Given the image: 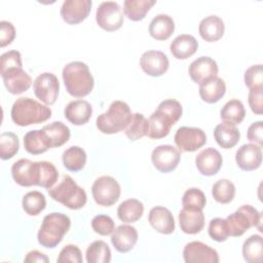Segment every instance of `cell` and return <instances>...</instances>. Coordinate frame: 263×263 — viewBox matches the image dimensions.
Here are the masks:
<instances>
[{
  "instance_id": "c3c4849f",
  "label": "cell",
  "mask_w": 263,
  "mask_h": 263,
  "mask_svg": "<svg viewBox=\"0 0 263 263\" xmlns=\"http://www.w3.org/2000/svg\"><path fill=\"white\" fill-rule=\"evenodd\" d=\"M58 262H72V263H81L82 255L80 249L75 245L65 246L58 257Z\"/></svg>"
},
{
  "instance_id": "d6a6232c",
  "label": "cell",
  "mask_w": 263,
  "mask_h": 263,
  "mask_svg": "<svg viewBox=\"0 0 263 263\" xmlns=\"http://www.w3.org/2000/svg\"><path fill=\"white\" fill-rule=\"evenodd\" d=\"M155 3V0H125L123 2V12L128 20L139 22L145 18Z\"/></svg>"
},
{
  "instance_id": "ffe728a7",
  "label": "cell",
  "mask_w": 263,
  "mask_h": 263,
  "mask_svg": "<svg viewBox=\"0 0 263 263\" xmlns=\"http://www.w3.org/2000/svg\"><path fill=\"white\" fill-rule=\"evenodd\" d=\"M138 241V231L134 226L122 224L114 229L111 235V242L119 253L129 252Z\"/></svg>"
},
{
  "instance_id": "e0dca14e",
  "label": "cell",
  "mask_w": 263,
  "mask_h": 263,
  "mask_svg": "<svg viewBox=\"0 0 263 263\" xmlns=\"http://www.w3.org/2000/svg\"><path fill=\"white\" fill-rule=\"evenodd\" d=\"M5 88L11 95H21L32 85V78L23 68H11L1 73Z\"/></svg>"
},
{
  "instance_id": "7bdbcfd3",
  "label": "cell",
  "mask_w": 263,
  "mask_h": 263,
  "mask_svg": "<svg viewBox=\"0 0 263 263\" xmlns=\"http://www.w3.org/2000/svg\"><path fill=\"white\" fill-rule=\"evenodd\" d=\"M245 84L249 89L263 88V68L261 64L248 68L243 75Z\"/></svg>"
},
{
  "instance_id": "5bb4252c",
  "label": "cell",
  "mask_w": 263,
  "mask_h": 263,
  "mask_svg": "<svg viewBox=\"0 0 263 263\" xmlns=\"http://www.w3.org/2000/svg\"><path fill=\"white\" fill-rule=\"evenodd\" d=\"M91 0H66L61 7V16L69 25L83 22L91 10Z\"/></svg>"
},
{
  "instance_id": "9c48e42d",
  "label": "cell",
  "mask_w": 263,
  "mask_h": 263,
  "mask_svg": "<svg viewBox=\"0 0 263 263\" xmlns=\"http://www.w3.org/2000/svg\"><path fill=\"white\" fill-rule=\"evenodd\" d=\"M96 22L100 28L107 32H113L123 25V13L117 2L104 1L96 11Z\"/></svg>"
},
{
  "instance_id": "8fae6325",
  "label": "cell",
  "mask_w": 263,
  "mask_h": 263,
  "mask_svg": "<svg viewBox=\"0 0 263 263\" xmlns=\"http://www.w3.org/2000/svg\"><path fill=\"white\" fill-rule=\"evenodd\" d=\"M33 87L36 98L43 102L45 105L50 106L55 103L59 97L60 82L54 74L50 72H44L38 75L34 81Z\"/></svg>"
},
{
  "instance_id": "5b68a950",
  "label": "cell",
  "mask_w": 263,
  "mask_h": 263,
  "mask_svg": "<svg viewBox=\"0 0 263 263\" xmlns=\"http://www.w3.org/2000/svg\"><path fill=\"white\" fill-rule=\"evenodd\" d=\"M48 194L53 200L70 210H80L87 201L85 190L69 175L62 176L61 181L48 189Z\"/></svg>"
},
{
  "instance_id": "7dc6e473",
  "label": "cell",
  "mask_w": 263,
  "mask_h": 263,
  "mask_svg": "<svg viewBox=\"0 0 263 263\" xmlns=\"http://www.w3.org/2000/svg\"><path fill=\"white\" fill-rule=\"evenodd\" d=\"M11 68H23L22 55L17 50H9L0 57V73Z\"/></svg>"
},
{
  "instance_id": "d6986e66",
  "label": "cell",
  "mask_w": 263,
  "mask_h": 263,
  "mask_svg": "<svg viewBox=\"0 0 263 263\" xmlns=\"http://www.w3.org/2000/svg\"><path fill=\"white\" fill-rule=\"evenodd\" d=\"M223 163V158L220 152L215 148H205L201 150L195 157V165L202 176L216 175Z\"/></svg>"
},
{
  "instance_id": "60d3db41",
  "label": "cell",
  "mask_w": 263,
  "mask_h": 263,
  "mask_svg": "<svg viewBox=\"0 0 263 263\" xmlns=\"http://www.w3.org/2000/svg\"><path fill=\"white\" fill-rule=\"evenodd\" d=\"M20 148L18 138L11 132H4L0 135V157L3 160L12 158Z\"/></svg>"
},
{
  "instance_id": "d590c367",
  "label": "cell",
  "mask_w": 263,
  "mask_h": 263,
  "mask_svg": "<svg viewBox=\"0 0 263 263\" xmlns=\"http://www.w3.org/2000/svg\"><path fill=\"white\" fill-rule=\"evenodd\" d=\"M246 116V109L243 104L236 99L228 101L220 111V117L223 121L232 123L234 125L239 124Z\"/></svg>"
},
{
  "instance_id": "30bf717a",
  "label": "cell",
  "mask_w": 263,
  "mask_h": 263,
  "mask_svg": "<svg viewBox=\"0 0 263 263\" xmlns=\"http://www.w3.org/2000/svg\"><path fill=\"white\" fill-rule=\"evenodd\" d=\"M175 144L181 152H194L206 143V136L201 128L181 126L174 137Z\"/></svg>"
},
{
  "instance_id": "4fadbf2b",
  "label": "cell",
  "mask_w": 263,
  "mask_h": 263,
  "mask_svg": "<svg viewBox=\"0 0 263 263\" xmlns=\"http://www.w3.org/2000/svg\"><path fill=\"white\" fill-rule=\"evenodd\" d=\"M183 258L186 263H218L220 260L216 250L196 240L184 247Z\"/></svg>"
},
{
  "instance_id": "7c38bea8",
  "label": "cell",
  "mask_w": 263,
  "mask_h": 263,
  "mask_svg": "<svg viewBox=\"0 0 263 263\" xmlns=\"http://www.w3.org/2000/svg\"><path fill=\"white\" fill-rule=\"evenodd\" d=\"M180 158V151L172 145H159L151 153V161L154 167L164 174L174 171L178 166Z\"/></svg>"
},
{
  "instance_id": "ab89813d",
  "label": "cell",
  "mask_w": 263,
  "mask_h": 263,
  "mask_svg": "<svg viewBox=\"0 0 263 263\" xmlns=\"http://www.w3.org/2000/svg\"><path fill=\"white\" fill-rule=\"evenodd\" d=\"M148 119L141 113H134L127 127L124 129L126 137L130 141H137L147 135Z\"/></svg>"
},
{
  "instance_id": "6da1fadb",
  "label": "cell",
  "mask_w": 263,
  "mask_h": 263,
  "mask_svg": "<svg viewBox=\"0 0 263 263\" xmlns=\"http://www.w3.org/2000/svg\"><path fill=\"white\" fill-rule=\"evenodd\" d=\"M62 76L66 90L72 97H86L93 88V77L88 66L83 62L75 61L67 64L63 69Z\"/></svg>"
},
{
  "instance_id": "52a82bcc",
  "label": "cell",
  "mask_w": 263,
  "mask_h": 263,
  "mask_svg": "<svg viewBox=\"0 0 263 263\" xmlns=\"http://www.w3.org/2000/svg\"><path fill=\"white\" fill-rule=\"evenodd\" d=\"M91 193L99 205L111 206L119 199L121 188L113 177L101 176L95 180L91 186Z\"/></svg>"
},
{
  "instance_id": "4316f807",
  "label": "cell",
  "mask_w": 263,
  "mask_h": 263,
  "mask_svg": "<svg viewBox=\"0 0 263 263\" xmlns=\"http://www.w3.org/2000/svg\"><path fill=\"white\" fill-rule=\"evenodd\" d=\"M214 138L220 147L230 149L238 143L240 134L236 125L223 121L215 127Z\"/></svg>"
},
{
  "instance_id": "1f68e13d",
  "label": "cell",
  "mask_w": 263,
  "mask_h": 263,
  "mask_svg": "<svg viewBox=\"0 0 263 263\" xmlns=\"http://www.w3.org/2000/svg\"><path fill=\"white\" fill-rule=\"evenodd\" d=\"M46 134L51 148L61 147L66 144L71 136L70 128L62 121H53L42 127Z\"/></svg>"
},
{
  "instance_id": "44dd1931",
  "label": "cell",
  "mask_w": 263,
  "mask_h": 263,
  "mask_svg": "<svg viewBox=\"0 0 263 263\" xmlns=\"http://www.w3.org/2000/svg\"><path fill=\"white\" fill-rule=\"evenodd\" d=\"M148 221L152 228L161 234H171L176 228L172 212L164 206L152 208L148 215Z\"/></svg>"
},
{
  "instance_id": "2e32d148",
  "label": "cell",
  "mask_w": 263,
  "mask_h": 263,
  "mask_svg": "<svg viewBox=\"0 0 263 263\" xmlns=\"http://www.w3.org/2000/svg\"><path fill=\"white\" fill-rule=\"evenodd\" d=\"M218 65L210 57H199L188 68L190 78L197 84H201L218 75Z\"/></svg>"
},
{
  "instance_id": "b9f144b4",
  "label": "cell",
  "mask_w": 263,
  "mask_h": 263,
  "mask_svg": "<svg viewBox=\"0 0 263 263\" xmlns=\"http://www.w3.org/2000/svg\"><path fill=\"white\" fill-rule=\"evenodd\" d=\"M205 202L206 198L204 193L195 187L187 189L182 197L183 208L202 210L205 206Z\"/></svg>"
},
{
  "instance_id": "f5cc1de1",
  "label": "cell",
  "mask_w": 263,
  "mask_h": 263,
  "mask_svg": "<svg viewBox=\"0 0 263 263\" xmlns=\"http://www.w3.org/2000/svg\"><path fill=\"white\" fill-rule=\"evenodd\" d=\"M25 262H41V263L45 262V263H47V262H49V259L45 254L34 250L27 254V256L25 258Z\"/></svg>"
},
{
  "instance_id": "ee69618b",
  "label": "cell",
  "mask_w": 263,
  "mask_h": 263,
  "mask_svg": "<svg viewBox=\"0 0 263 263\" xmlns=\"http://www.w3.org/2000/svg\"><path fill=\"white\" fill-rule=\"evenodd\" d=\"M208 231H209V235L211 236V238L218 242L225 241L229 236L226 220L222 219V218L212 219L209 223Z\"/></svg>"
},
{
  "instance_id": "8992f818",
  "label": "cell",
  "mask_w": 263,
  "mask_h": 263,
  "mask_svg": "<svg viewBox=\"0 0 263 263\" xmlns=\"http://www.w3.org/2000/svg\"><path fill=\"white\" fill-rule=\"evenodd\" d=\"M225 220L229 236H241L251 227H257L260 232L263 231L261 228L262 215L250 204H243L239 206Z\"/></svg>"
},
{
  "instance_id": "681fc988",
  "label": "cell",
  "mask_w": 263,
  "mask_h": 263,
  "mask_svg": "<svg viewBox=\"0 0 263 263\" xmlns=\"http://www.w3.org/2000/svg\"><path fill=\"white\" fill-rule=\"evenodd\" d=\"M248 102L253 113L261 115L263 113V88L250 89Z\"/></svg>"
},
{
  "instance_id": "816d5d0a",
  "label": "cell",
  "mask_w": 263,
  "mask_h": 263,
  "mask_svg": "<svg viewBox=\"0 0 263 263\" xmlns=\"http://www.w3.org/2000/svg\"><path fill=\"white\" fill-rule=\"evenodd\" d=\"M263 122L261 120L252 123L247 132L248 140L255 144L262 146L263 144Z\"/></svg>"
},
{
  "instance_id": "f35d334b",
  "label": "cell",
  "mask_w": 263,
  "mask_h": 263,
  "mask_svg": "<svg viewBox=\"0 0 263 263\" xmlns=\"http://www.w3.org/2000/svg\"><path fill=\"white\" fill-rule=\"evenodd\" d=\"M212 195L214 199L219 203H229L234 198L235 186L230 180H218L212 187Z\"/></svg>"
},
{
  "instance_id": "f907efd6",
  "label": "cell",
  "mask_w": 263,
  "mask_h": 263,
  "mask_svg": "<svg viewBox=\"0 0 263 263\" xmlns=\"http://www.w3.org/2000/svg\"><path fill=\"white\" fill-rule=\"evenodd\" d=\"M15 38L14 26L7 21L0 22V46L5 47L9 45Z\"/></svg>"
},
{
  "instance_id": "9a60e30c",
  "label": "cell",
  "mask_w": 263,
  "mask_h": 263,
  "mask_svg": "<svg viewBox=\"0 0 263 263\" xmlns=\"http://www.w3.org/2000/svg\"><path fill=\"white\" fill-rule=\"evenodd\" d=\"M140 66L147 75L159 77L167 71L170 62L164 52L160 50H148L142 54Z\"/></svg>"
},
{
  "instance_id": "74e56055",
  "label": "cell",
  "mask_w": 263,
  "mask_h": 263,
  "mask_svg": "<svg viewBox=\"0 0 263 263\" xmlns=\"http://www.w3.org/2000/svg\"><path fill=\"white\" fill-rule=\"evenodd\" d=\"M22 205L29 216H38L45 209L46 199L41 192L34 190L24 195Z\"/></svg>"
},
{
  "instance_id": "ac0fdd59",
  "label": "cell",
  "mask_w": 263,
  "mask_h": 263,
  "mask_svg": "<svg viewBox=\"0 0 263 263\" xmlns=\"http://www.w3.org/2000/svg\"><path fill=\"white\" fill-rule=\"evenodd\" d=\"M235 161L237 166L246 172L257 170L262 162L261 146L256 144H243L235 153Z\"/></svg>"
},
{
  "instance_id": "bcb514c9",
  "label": "cell",
  "mask_w": 263,
  "mask_h": 263,
  "mask_svg": "<svg viewBox=\"0 0 263 263\" xmlns=\"http://www.w3.org/2000/svg\"><path fill=\"white\" fill-rule=\"evenodd\" d=\"M92 230L103 236L112 234L115 229V224L113 219L107 215H97L91 220Z\"/></svg>"
},
{
  "instance_id": "f6af8a7d",
  "label": "cell",
  "mask_w": 263,
  "mask_h": 263,
  "mask_svg": "<svg viewBox=\"0 0 263 263\" xmlns=\"http://www.w3.org/2000/svg\"><path fill=\"white\" fill-rule=\"evenodd\" d=\"M156 110H158V111L162 112L164 115H166L173 121L174 124L177 123V121L181 118L182 112H183L181 103L174 99H167V100L162 101L158 105Z\"/></svg>"
},
{
  "instance_id": "277c9868",
  "label": "cell",
  "mask_w": 263,
  "mask_h": 263,
  "mask_svg": "<svg viewBox=\"0 0 263 263\" xmlns=\"http://www.w3.org/2000/svg\"><path fill=\"white\" fill-rule=\"evenodd\" d=\"M132 116L129 106L125 102L117 100L110 104L106 112L97 117L96 125L103 134H117L127 127Z\"/></svg>"
},
{
  "instance_id": "3957f363",
  "label": "cell",
  "mask_w": 263,
  "mask_h": 263,
  "mask_svg": "<svg viewBox=\"0 0 263 263\" xmlns=\"http://www.w3.org/2000/svg\"><path fill=\"white\" fill-rule=\"evenodd\" d=\"M71 226L70 218L63 213H50L46 215L37 233L39 245L47 249L55 248Z\"/></svg>"
},
{
  "instance_id": "836d02e7",
  "label": "cell",
  "mask_w": 263,
  "mask_h": 263,
  "mask_svg": "<svg viewBox=\"0 0 263 263\" xmlns=\"http://www.w3.org/2000/svg\"><path fill=\"white\" fill-rule=\"evenodd\" d=\"M62 161L66 170L70 172L81 171L86 163V153L79 146H71L63 152Z\"/></svg>"
},
{
  "instance_id": "7402d4cb",
  "label": "cell",
  "mask_w": 263,
  "mask_h": 263,
  "mask_svg": "<svg viewBox=\"0 0 263 263\" xmlns=\"http://www.w3.org/2000/svg\"><path fill=\"white\" fill-rule=\"evenodd\" d=\"M179 224L184 233H199L204 227V215L202 210L183 208L179 213Z\"/></svg>"
},
{
  "instance_id": "e575fe53",
  "label": "cell",
  "mask_w": 263,
  "mask_h": 263,
  "mask_svg": "<svg viewBox=\"0 0 263 263\" xmlns=\"http://www.w3.org/2000/svg\"><path fill=\"white\" fill-rule=\"evenodd\" d=\"M242 257L248 263H261L263 260V239L259 234H253L242 245Z\"/></svg>"
},
{
  "instance_id": "8d00e7d4",
  "label": "cell",
  "mask_w": 263,
  "mask_h": 263,
  "mask_svg": "<svg viewBox=\"0 0 263 263\" xmlns=\"http://www.w3.org/2000/svg\"><path fill=\"white\" fill-rule=\"evenodd\" d=\"M87 263H108L111 261V250L104 240H95L86 249Z\"/></svg>"
},
{
  "instance_id": "cb8c5ba5",
  "label": "cell",
  "mask_w": 263,
  "mask_h": 263,
  "mask_svg": "<svg viewBox=\"0 0 263 263\" xmlns=\"http://www.w3.org/2000/svg\"><path fill=\"white\" fill-rule=\"evenodd\" d=\"M200 37L208 42L218 41L225 32V25L218 15H209L202 18L198 26Z\"/></svg>"
},
{
  "instance_id": "ba28073f",
  "label": "cell",
  "mask_w": 263,
  "mask_h": 263,
  "mask_svg": "<svg viewBox=\"0 0 263 263\" xmlns=\"http://www.w3.org/2000/svg\"><path fill=\"white\" fill-rule=\"evenodd\" d=\"M11 176L13 181L20 186H39L41 178V162L22 158L12 164Z\"/></svg>"
},
{
  "instance_id": "f546056e",
  "label": "cell",
  "mask_w": 263,
  "mask_h": 263,
  "mask_svg": "<svg viewBox=\"0 0 263 263\" xmlns=\"http://www.w3.org/2000/svg\"><path fill=\"white\" fill-rule=\"evenodd\" d=\"M175 31V22L168 14H157L149 25V34L156 40L168 39Z\"/></svg>"
},
{
  "instance_id": "f1b7e54d",
  "label": "cell",
  "mask_w": 263,
  "mask_h": 263,
  "mask_svg": "<svg viewBox=\"0 0 263 263\" xmlns=\"http://www.w3.org/2000/svg\"><path fill=\"white\" fill-rule=\"evenodd\" d=\"M25 150L33 155H39L51 148L49 140L43 129H33L24 136Z\"/></svg>"
},
{
  "instance_id": "83f0119b",
  "label": "cell",
  "mask_w": 263,
  "mask_h": 263,
  "mask_svg": "<svg viewBox=\"0 0 263 263\" xmlns=\"http://www.w3.org/2000/svg\"><path fill=\"white\" fill-rule=\"evenodd\" d=\"M198 91L203 102L214 104L224 97L226 92V84L222 78L217 76L199 84Z\"/></svg>"
},
{
  "instance_id": "4dcf8cb0",
  "label": "cell",
  "mask_w": 263,
  "mask_h": 263,
  "mask_svg": "<svg viewBox=\"0 0 263 263\" xmlns=\"http://www.w3.org/2000/svg\"><path fill=\"white\" fill-rule=\"evenodd\" d=\"M144 213L143 203L136 198L122 201L117 209V216L124 223H135L141 219Z\"/></svg>"
},
{
  "instance_id": "d4e9b609",
  "label": "cell",
  "mask_w": 263,
  "mask_h": 263,
  "mask_svg": "<svg viewBox=\"0 0 263 263\" xmlns=\"http://www.w3.org/2000/svg\"><path fill=\"white\" fill-rule=\"evenodd\" d=\"M173 125V121L166 115L158 110H155L148 119V128L146 136L153 140L162 139L170 134Z\"/></svg>"
},
{
  "instance_id": "603a6c76",
  "label": "cell",
  "mask_w": 263,
  "mask_h": 263,
  "mask_svg": "<svg viewBox=\"0 0 263 263\" xmlns=\"http://www.w3.org/2000/svg\"><path fill=\"white\" fill-rule=\"evenodd\" d=\"M66 119L74 125H83L91 117V105L85 100H75L68 103L65 108Z\"/></svg>"
},
{
  "instance_id": "484cf974",
  "label": "cell",
  "mask_w": 263,
  "mask_h": 263,
  "mask_svg": "<svg viewBox=\"0 0 263 263\" xmlns=\"http://www.w3.org/2000/svg\"><path fill=\"white\" fill-rule=\"evenodd\" d=\"M198 48V42L194 36L181 34L177 36L170 45L172 54L178 60H186L193 55Z\"/></svg>"
},
{
  "instance_id": "7a4b0ae2",
  "label": "cell",
  "mask_w": 263,
  "mask_h": 263,
  "mask_svg": "<svg viewBox=\"0 0 263 263\" xmlns=\"http://www.w3.org/2000/svg\"><path fill=\"white\" fill-rule=\"evenodd\" d=\"M12 121L18 126L38 124L51 117V109L28 97L18 98L10 111Z\"/></svg>"
}]
</instances>
